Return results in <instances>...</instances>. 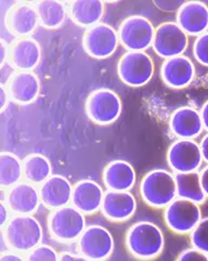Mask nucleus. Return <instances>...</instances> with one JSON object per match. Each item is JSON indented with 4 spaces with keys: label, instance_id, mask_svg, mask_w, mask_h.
I'll return each instance as SVG.
<instances>
[{
    "label": "nucleus",
    "instance_id": "obj_26",
    "mask_svg": "<svg viewBox=\"0 0 208 261\" xmlns=\"http://www.w3.org/2000/svg\"><path fill=\"white\" fill-rule=\"evenodd\" d=\"M24 179L33 185L40 186L52 176L50 161L42 154H32L23 162Z\"/></svg>",
    "mask_w": 208,
    "mask_h": 261
},
{
    "label": "nucleus",
    "instance_id": "obj_16",
    "mask_svg": "<svg viewBox=\"0 0 208 261\" xmlns=\"http://www.w3.org/2000/svg\"><path fill=\"white\" fill-rule=\"evenodd\" d=\"M176 23L189 37H198L208 32V6L203 2H185L177 12Z\"/></svg>",
    "mask_w": 208,
    "mask_h": 261
},
{
    "label": "nucleus",
    "instance_id": "obj_4",
    "mask_svg": "<svg viewBox=\"0 0 208 261\" xmlns=\"http://www.w3.org/2000/svg\"><path fill=\"white\" fill-rule=\"evenodd\" d=\"M48 228L51 237L60 242L77 241L87 228L86 215L72 204L57 208L48 217Z\"/></svg>",
    "mask_w": 208,
    "mask_h": 261
},
{
    "label": "nucleus",
    "instance_id": "obj_15",
    "mask_svg": "<svg viewBox=\"0 0 208 261\" xmlns=\"http://www.w3.org/2000/svg\"><path fill=\"white\" fill-rule=\"evenodd\" d=\"M6 203L15 215H33L41 204L39 189L29 181H20L9 189Z\"/></svg>",
    "mask_w": 208,
    "mask_h": 261
},
{
    "label": "nucleus",
    "instance_id": "obj_6",
    "mask_svg": "<svg viewBox=\"0 0 208 261\" xmlns=\"http://www.w3.org/2000/svg\"><path fill=\"white\" fill-rule=\"evenodd\" d=\"M117 72L120 81L127 86L143 87L153 78L154 61L145 51H127L119 60Z\"/></svg>",
    "mask_w": 208,
    "mask_h": 261
},
{
    "label": "nucleus",
    "instance_id": "obj_1",
    "mask_svg": "<svg viewBox=\"0 0 208 261\" xmlns=\"http://www.w3.org/2000/svg\"><path fill=\"white\" fill-rule=\"evenodd\" d=\"M126 246L130 255L137 259H156L162 255L165 247L164 232L154 222H137L127 231Z\"/></svg>",
    "mask_w": 208,
    "mask_h": 261
},
{
    "label": "nucleus",
    "instance_id": "obj_34",
    "mask_svg": "<svg viewBox=\"0 0 208 261\" xmlns=\"http://www.w3.org/2000/svg\"><path fill=\"white\" fill-rule=\"evenodd\" d=\"M15 67L10 61H7L4 64H2V69H0V77H2V86H8L9 83L11 82L13 76L16 74Z\"/></svg>",
    "mask_w": 208,
    "mask_h": 261
},
{
    "label": "nucleus",
    "instance_id": "obj_20",
    "mask_svg": "<svg viewBox=\"0 0 208 261\" xmlns=\"http://www.w3.org/2000/svg\"><path fill=\"white\" fill-rule=\"evenodd\" d=\"M106 191L98 182L85 179L74 186L72 205L85 215H92L101 211Z\"/></svg>",
    "mask_w": 208,
    "mask_h": 261
},
{
    "label": "nucleus",
    "instance_id": "obj_18",
    "mask_svg": "<svg viewBox=\"0 0 208 261\" xmlns=\"http://www.w3.org/2000/svg\"><path fill=\"white\" fill-rule=\"evenodd\" d=\"M73 186L67 178L52 175L39 187L41 204L54 211L72 203Z\"/></svg>",
    "mask_w": 208,
    "mask_h": 261
},
{
    "label": "nucleus",
    "instance_id": "obj_25",
    "mask_svg": "<svg viewBox=\"0 0 208 261\" xmlns=\"http://www.w3.org/2000/svg\"><path fill=\"white\" fill-rule=\"evenodd\" d=\"M177 197L190 199L199 205L207 201V196L204 192L199 171L180 172L175 173Z\"/></svg>",
    "mask_w": 208,
    "mask_h": 261
},
{
    "label": "nucleus",
    "instance_id": "obj_35",
    "mask_svg": "<svg viewBox=\"0 0 208 261\" xmlns=\"http://www.w3.org/2000/svg\"><path fill=\"white\" fill-rule=\"evenodd\" d=\"M23 253L20 251H16L13 249H8L5 250L0 255V261H22L26 259V256L22 255Z\"/></svg>",
    "mask_w": 208,
    "mask_h": 261
},
{
    "label": "nucleus",
    "instance_id": "obj_37",
    "mask_svg": "<svg viewBox=\"0 0 208 261\" xmlns=\"http://www.w3.org/2000/svg\"><path fill=\"white\" fill-rule=\"evenodd\" d=\"M199 146H201L203 161L208 165V133L202 137L201 141H199Z\"/></svg>",
    "mask_w": 208,
    "mask_h": 261
},
{
    "label": "nucleus",
    "instance_id": "obj_36",
    "mask_svg": "<svg viewBox=\"0 0 208 261\" xmlns=\"http://www.w3.org/2000/svg\"><path fill=\"white\" fill-rule=\"evenodd\" d=\"M10 212V208H9L6 202H0V227H2V229L11 219Z\"/></svg>",
    "mask_w": 208,
    "mask_h": 261
},
{
    "label": "nucleus",
    "instance_id": "obj_30",
    "mask_svg": "<svg viewBox=\"0 0 208 261\" xmlns=\"http://www.w3.org/2000/svg\"><path fill=\"white\" fill-rule=\"evenodd\" d=\"M60 254L50 245L40 243L34 249L28 253L26 259L30 261H58Z\"/></svg>",
    "mask_w": 208,
    "mask_h": 261
},
{
    "label": "nucleus",
    "instance_id": "obj_42",
    "mask_svg": "<svg viewBox=\"0 0 208 261\" xmlns=\"http://www.w3.org/2000/svg\"><path fill=\"white\" fill-rule=\"evenodd\" d=\"M199 112H201V115H202L204 129L208 133V100L203 104V107L201 110H199Z\"/></svg>",
    "mask_w": 208,
    "mask_h": 261
},
{
    "label": "nucleus",
    "instance_id": "obj_40",
    "mask_svg": "<svg viewBox=\"0 0 208 261\" xmlns=\"http://www.w3.org/2000/svg\"><path fill=\"white\" fill-rule=\"evenodd\" d=\"M10 55V49H9L7 42L5 40L0 41V64L7 62V59Z\"/></svg>",
    "mask_w": 208,
    "mask_h": 261
},
{
    "label": "nucleus",
    "instance_id": "obj_17",
    "mask_svg": "<svg viewBox=\"0 0 208 261\" xmlns=\"http://www.w3.org/2000/svg\"><path fill=\"white\" fill-rule=\"evenodd\" d=\"M171 134L177 139H197L204 132L201 112L193 107H182L172 113L169 120Z\"/></svg>",
    "mask_w": 208,
    "mask_h": 261
},
{
    "label": "nucleus",
    "instance_id": "obj_22",
    "mask_svg": "<svg viewBox=\"0 0 208 261\" xmlns=\"http://www.w3.org/2000/svg\"><path fill=\"white\" fill-rule=\"evenodd\" d=\"M41 60V48L37 40L30 37L17 39L10 48L9 61L17 71H33Z\"/></svg>",
    "mask_w": 208,
    "mask_h": 261
},
{
    "label": "nucleus",
    "instance_id": "obj_38",
    "mask_svg": "<svg viewBox=\"0 0 208 261\" xmlns=\"http://www.w3.org/2000/svg\"><path fill=\"white\" fill-rule=\"evenodd\" d=\"M59 260H64V261H72V260H86L85 257L80 253H71V251H63V253L60 254Z\"/></svg>",
    "mask_w": 208,
    "mask_h": 261
},
{
    "label": "nucleus",
    "instance_id": "obj_2",
    "mask_svg": "<svg viewBox=\"0 0 208 261\" xmlns=\"http://www.w3.org/2000/svg\"><path fill=\"white\" fill-rule=\"evenodd\" d=\"M9 249L29 253L42 243L43 231L33 215H15L2 229Z\"/></svg>",
    "mask_w": 208,
    "mask_h": 261
},
{
    "label": "nucleus",
    "instance_id": "obj_24",
    "mask_svg": "<svg viewBox=\"0 0 208 261\" xmlns=\"http://www.w3.org/2000/svg\"><path fill=\"white\" fill-rule=\"evenodd\" d=\"M68 12L77 25L89 29L101 23L106 6L100 0H76L69 4Z\"/></svg>",
    "mask_w": 208,
    "mask_h": 261
},
{
    "label": "nucleus",
    "instance_id": "obj_8",
    "mask_svg": "<svg viewBox=\"0 0 208 261\" xmlns=\"http://www.w3.org/2000/svg\"><path fill=\"white\" fill-rule=\"evenodd\" d=\"M155 29L145 16H128L118 30L120 43L128 51H146L153 45Z\"/></svg>",
    "mask_w": 208,
    "mask_h": 261
},
{
    "label": "nucleus",
    "instance_id": "obj_7",
    "mask_svg": "<svg viewBox=\"0 0 208 261\" xmlns=\"http://www.w3.org/2000/svg\"><path fill=\"white\" fill-rule=\"evenodd\" d=\"M78 253L86 260L109 259L115 247L113 234L103 225H87L85 231L77 240Z\"/></svg>",
    "mask_w": 208,
    "mask_h": 261
},
{
    "label": "nucleus",
    "instance_id": "obj_32",
    "mask_svg": "<svg viewBox=\"0 0 208 261\" xmlns=\"http://www.w3.org/2000/svg\"><path fill=\"white\" fill-rule=\"evenodd\" d=\"M178 261H208V255L203 253L202 250L191 245L181 251L177 257Z\"/></svg>",
    "mask_w": 208,
    "mask_h": 261
},
{
    "label": "nucleus",
    "instance_id": "obj_23",
    "mask_svg": "<svg viewBox=\"0 0 208 261\" xmlns=\"http://www.w3.org/2000/svg\"><path fill=\"white\" fill-rule=\"evenodd\" d=\"M103 182L108 190L132 191L137 184V173L130 163L113 161L104 168Z\"/></svg>",
    "mask_w": 208,
    "mask_h": 261
},
{
    "label": "nucleus",
    "instance_id": "obj_11",
    "mask_svg": "<svg viewBox=\"0 0 208 261\" xmlns=\"http://www.w3.org/2000/svg\"><path fill=\"white\" fill-rule=\"evenodd\" d=\"M189 38L176 22H165L155 29L152 47L156 55L167 60L184 55L189 47Z\"/></svg>",
    "mask_w": 208,
    "mask_h": 261
},
{
    "label": "nucleus",
    "instance_id": "obj_14",
    "mask_svg": "<svg viewBox=\"0 0 208 261\" xmlns=\"http://www.w3.org/2000/svg\"><path fill=\"white\" fill-rule=\"evenodd\" d=\"M137 206V199L130 191L107 190L101 212L109 220L120 222L132 218Z\"/></svg>",
    "mask_w": 208,
    "mask_h": 261
},
{
    "label": "nucleus",
    "instance_id": "obj_19",
    "mask_svg": "<svg viewBox=\"0 0 208 261\" xmlns=\"http://www.w3.org/2000/svg\"><path fill=\"white\" fill-rule=\"evenodd\" d=\"M7 28L17 37H28L37 29L39 16L36 6L31 4H17L7 13Z\"/></svg>",
    "mask_w": 208,
    "mask_h": 261
},
{
    "label": "nucleus",
    "instance_id": "obj_12",
    "mask_svg": "<svg viewBox=\"0 0 208 261\" xmlns=\"http://www.w3.org/2000/svg\"><path fill=\"white\" fill-rule=\"evenodd\" d=\"M84 48L95 59H107L115 54L120 40L118 32L107 23H99L87 29L84 35Z\"/></svg>",
    "mask_w": 208,
    "mask_h": 261
},
{
    "label": "nucleus",
    "instance_id": "obj_39",
    "mask_svg": "<svg viewBox=\"0 0 208 261\" xmlns=\"http://www.w3.org/2000/svg\"><path fill=\"white\" fill-rule=\"evenodd\" d=\"M199 177H201L204 192L208 198V165H206L205 167H202L201 170H199Z\"/></svg>",
    "mask_w": 208,
    "mask_h": 261
},
{
    "label": "nucleus",
    "instance_id": "obj_3",
    "mask_svg": "<svg viewBox=\"0 0 208 261\" xmlns=\"http://www.w3.org/2000/svg\"><path fill=\"white\" fill-rule=\"evenodd\" d=\"M140 195L146 205L164 210L177 197L175 173L166 169L149 171L140 182Z\"/></svg>",
    "mask_w": 208,
    "mask_h": 261
},
{
    "label": "nucleus",
    "instance_id": "obj_10",
    "mask_svg": "<svg viewBox=\"0 0 208 261\" xmlns=\"http://www.w3.org/2000/svg\"><path fill=\"white\" fill-rule=\"evenodd\" d=\"M166 160L173 173L199 171L204 163L199 142L193 139L173 141L167 150Z\"/></svg>",
    "mask_w": 208,
    "mask_h": 261
},
{
    "label": "nucleus",
    "instance_id": "obj_41",
    "mask_svg": "<svg viewBox=\"0 0 208 261\" xmlns=\"http://www.w3.org/2000/svg\"><path fill=\"white\" fill-rule=\"evenodd\" d=\"M9 97H10V94H9V91L6 89V87H0V110L2 111L6 109Z\"/></svg>",
    "mask_w": 208,
    "mask_h": 261
},
{
    "label": "nucleus",
    "instance_id": "obj_33",
    "mask_svg": "<svg viewBox=\"0 0 208 261\" xmlns=\"http://www.w3.org/2000/svg\"><path fill=\"white\" fill-rule=\"evenodd\" d=\"M184 3L185 2H181V0H155L153 2L154 6L164 12H178Z\"/></svg>",
    "mask_w": 208,
    "mask_h": 261
},
{
    "label": "nucleus",
    "instance_id": "obj_5",
    "mask_svg": "<svg viewBox=\"0 0 208 261\" xmlns=\"http://www.w3.org/2000/svg\"><path fill=\"white\" fill-rule=\"evenodd\" d=\"M202 218L201 205L190 199L176 197L164 208L165 224L179 236H189Z\"/></svg>",
    "mask_w": 208,
    "mask_h": 261
},
{
    "label": "nucleus",
    "instance_id": "obj_13",
    "mask_svg": "<svg viewBox=\"0 0 208 261\" xmlns=\"http://www.w3.org/2000/svg\"><path fill=\"white\" fill-rule=\"evenodd\" d=\"M196 69L193 61L182 55L164 61L161 76L164 84L172 89H185L195 80Z\"/></svg>",
    "mask_w": 208,
    "mask_h": 261
},
{
    "label": "nucleus",
    "instance_id": "obj_29",
    "mask_svg": "<svg viewBox=\"0 0 208 261\" xmlns=\"http://www.w3.org/2000/svg\"><path fill=\"white\" fill-rule=\"evenodd\" d=\"M191 245L208 255V217H203L189 234Z\"/></svg>",
    "mask_w": 208,
    "mask_h": 261
},
{
    "label": "nucleus",
    "instance_id": "obj_9",
    "mask_svg": "<svg viewBox=\"0 0 208 261\" xmlns=\"http://www.w3.org/2000/svg\"><path fill=\"white\" fill-rule=\"evenodd\" d=\"M123 111L119 95L111 89L101 88L93 91L86 102L88 117L98 125L115 123Z\"/></svg>",
    "mask_w": 208,
    "mask_h": 261
},
{
    "label": "nucleus",
    "instance_id": "obj_28",
    "mask_svg": "<svg viewBox=\"0 0 208 261\" xmlns=\"http://www.w3.org/2000/svg\"><path fill=\"white\" fill-rule=\"evenodd\" d=\"M24 178L23 162L10 152H4L0 155V186L4 189H10L19 184Z\"/></svg>",
    "mask_w": 208,
    "mask_h": 261
},
{
    "label": "nucleus",
    "instance_id": "obj_27",
    "mask_svg": "<svg viewBox=\"0 0 208 261\" xmlns=\"http://www.w3.org/2000/svg\"><path fill=\"white\" fill-rule=\"evenodd\" d=\"M39 23L48 30L59 29L66 19L67 9L65 5L57 0H43L36 5Z\"/></svg>",
    "mask_w": 208,
    "mask_h": 261
},
{
    "label": "nucleus",
    "instance_id": "obj_31",
    "mask_svg": "<svg viewBox=\"0 0 208 261\" xmlns=\"http://www.w3.org/2000/svg\"><path fill=\"white\" fill-rule=\"evenodd\" d=\"M192 54L196 62L208 67V32L196 37L193 42Z\"/></svg>",
    "mask_w": 208,
    "mask_h": 261
},
{
    "label": "nucleus",
    "instance_id": "obj_21",
    "mask_svg": "<svg viewBox=\"0 0 208 261\" xmlns=\"http://www.w3.org/2000/svg\"><path fill=\"white\" fill-rule=\"evenodd\" d=\"M10 98L22 106L31 104L38 98L40 92L39 77L33 71H19L8 85Z\"/></svg>",
    "mask_w": 208,
    "mask_h": 261
}]
</instances>
